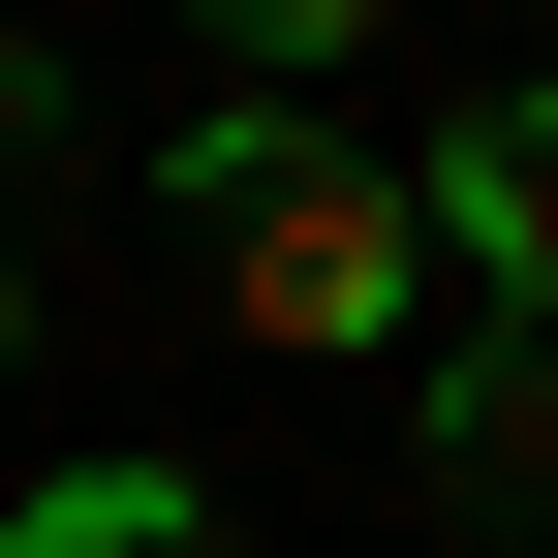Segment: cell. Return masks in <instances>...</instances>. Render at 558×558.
I'll use <instances>...</instances> for the list:
<instances>
[{
    "label": "cell",
    "instance_id": "obj_1",
    "mask_svg": "<svg viewBox=\"0 0 558 558\" xmlns=\"http://www.w3.org/2000/svg\"><path fill=\"white\" fill-rule=\"evenodd\" d=\"M186 248H218V311H248V341H403V311H435L403 156H341V124H279V94L186 124Z\"/></svg>",
    "mask_w": 558,
    "mask_h": 558
},
{
    "label": "cell",
    "instance_id": "obj_2",
    "mask_svg": "<svg viewBox=\"0 0 558 558\" xmlns=\"http://www.w3.org/2000/svg\"><path fill=\"white\" fill-rule=\"evenodd\" d=\"M403 218H435L465 311H558V62H527L497 124H435V156H403Z\"/></svg>",
    "mask_w": 558,
    "mask_h": 558
},
{
    "label": "cell",
    "instance_id": "obj_3",
    "mask_svg": "<svg viewBox=\"0 0 558 558\" xmlns=\"http://www.w3.org/2000/svg\"><path fill=\"white\" fill-rule=\"evenodd\" d=\"M435 527H558V311L435 341Z\"/></svg>",
    "mask_w": 558,
    "mask_h": 558
},
{
    "label": "cell",
    "instance_id": "obj_4",
    "mask_svg": "<svg viewBox=\"0 0 558 558\" xmlns=\"http://www.w3.org/2000/svg\"><path fill=\"white\" fill-rule=\"evenodd\" d=\"M0 558H218V497H186V465H62Z\"/></svg>",
    "mask_w": 558,
    "mask_h": 558
},
{
    "label": "cell",
    "instance_id": "obj_5",
    "mask_svg": "<svg viewBox=\"0 0 558 558\" xmlns=\"http://www.w3.org/2000/svg\"><path fill=\"white\" fill-rule=\"evenodd\" d=\"M186 32H218L248 94H311V62H341V32H403V0H186Z\"/></svg>",
    "mask_w": 558,
    "mask_h": 558
},
{
    "label": "cell",
    "instance_id": "obj_6",
    "mask_svg": "<svg viewBox=\"0 0 558 558\" xmlns=\"http://www.w3.org/2000/svg\"><path fill=\"white\" fill-rule=\"evenodd\" d=\"M0 156H32V62H0Z\"/></svg>",
    "mask_w": 558,
    "mask_h": 558
}]
</instances>
